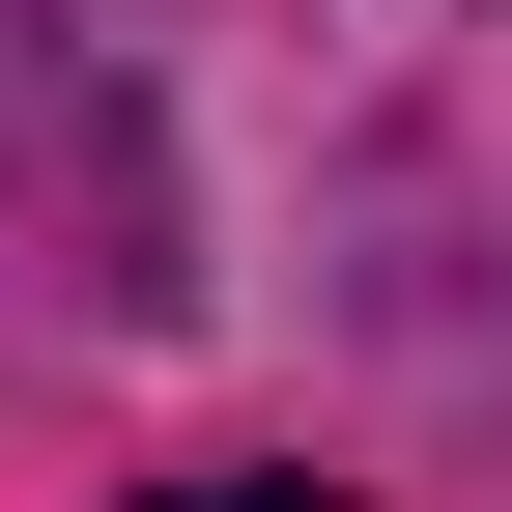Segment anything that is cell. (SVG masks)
Masks as SVG:
<instances>
[{
  "label": "cell",
  "mask_w": 512,
  "mask_h": 512,
  "mask_svg": "<svg viewBox=\"0 0 512 512\" xmlns=\"http://www.w3.org/2000/svg\"><path fill=\"white\" fill-rule=\"evenodd\" d=\"M171 512H342V484H171Z\"/></svg>",
  "instance_id": "obj_1"
}]
</instances>
